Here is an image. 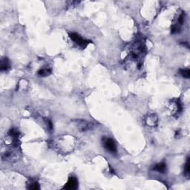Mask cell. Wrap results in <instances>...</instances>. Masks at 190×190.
I'll use <instances>...</instances> for the list:
<instances>
[{
	"label": "cell",
	"mask_w": 190,
	"mask_h": 190,
	"mask_svg": "<svg viewBox=\"0 0 190 190\" xmlns=\"http://www.w3.org/2000/svg\"><path fill=\"white\" fill-rule=\"evenodd\" d=\"M190 165H189V159H187V161L185 164V174L189 175V172H190Z\"/></svg>",
	"instance_id": "cell-11"
},
{
	"label": "cell",
	"mask_w": 190,
	"mask_h": 190,
	"mask_svg": "<svg viewBox=\"0 0 190 190\" xmlns=\"http://www.w3.org/2000/svg\"><path fill=\"white\" fill-rule=\"evenodd\" d=\"M10 68V64L7 58H3L1 60V66H0V70L2 71H6Z\"/></svg>",
	"instance_id": "cell-7"
},
{
	"label": "cell",
	"mask_w": 190,
	"mask_h": 190,
	"mask_svg": "<svg viewBox=\"0 0 190 190\" xmlns=\"http://www.w3.org/2000/svg\"><path fill=\"white\" fill-rule=\"evenodd\" d=\"M28 188L31 189H39V187L37 182H33V183H31L30 186L28 187Z\"/></svg>",
	"instance_id": "cell-12"
},
{
	"label": "cell",
	"mask_w": 190,
	"mask_h": 190,
	"mask_svg": "<svg viewBox=\"0 0 190 190\" xmlns=\"http://www.w3.org/2000/svg\"><path fill=\"white\" fill-rule=\"evenodd\" d=\"M154 170L157 171L159 172L164 173L166 171V165L164 163H160V164H157L154 168Z\"/></svg>",
	"instance_id": "cell-8"
},
{
	"label": "cell",
	"mask_w": 190,
	"mask_h": 190,
	"mask_svg": "<svg viewBox=\"0 0 190 190\" xmlns=\"http://www.w3.org/2000/svg\"><path fill=\"white\" fill-rule=\"evenodd\" d=\"M78 187V181L75 178H70L68 180L67 183L64 187V189H76Z\"/></svg>",
	"instance_id": "cell-5"
},
{
	"label": "cell",
	"mask_w": 190,
	"mask_h": 190,
	"mask_svg": "<svg viewBox=\"0 0 190 190\" xmlns=\"http://www.w3.org/2000/svg\"><path fill=\"white\" fill-rule=\"evenodd\" d=\"M18 153L15 150H10L2 155V159L7 161H16L18 159Z\"/></svg>",
	"instance_id": "cell-3"
},
{
	"label": "cell",
	"mask_w": 190,
	"mask_h": 190,
	"mask_svg": "<svg viewBox=\"0 0 190 190\" xmlns=\"http://www.w3.org/2000/svg\"><path fill=\"white\" fill-rule=\"evenodd\" d=\"M78 123V128L79 130H81L82 132H86V131H89L91 129H93L94 124L92 123H88L85 120H79Z\"/></svg>",
	"instance_id": "cell-4"
},
{
	"label": "cell",
	"mask_w": 190,
	"mask_h": 190,
	"mask_svg": "<svg viewBox=\"0 0 190 190\" xmlns=\"http://www.w3.org/2000/svg\"><path fill=\"white\" fill-rule=\"evenodd\" d=\"M51 74V70L50 69H42L38 71V74L41 77H47Z\"/></svg>",
	"instance_id": "cell-9"
},
{
	"label": "cell",
	"mask_w": 190,
	"mask_h": 190,
	"mask_svg": "<svg viewBox=\"0 0 190 190\" xmlns=\"http://www.w3.org/2000/svg\"><path fill=\"white\" fill-rule=\"evenodd\" d=\"M146 123L148 124V126H155L157 124V118L156 115H151L149 116H148V117L146 119Z\"/></svg>",
	"instance_id": "cell-6"
},
{
	"label": "cell",
	"mask_w": 190,
	"mask_h": 190,
	"mask_svg": "<svg viewBox=\"0 0 190 190\" xmlns=\"http://www.w3.org/2000/svg\"><path fill=\"white\" fill-rule=\"evenodd\" d=\"M180 74L183 76V77L185 78H189L190 77V72L189 69H183V70H180Z\"/></svg>",
	"instance_id": "cell-10"
},
{
	"label": "cell",
	"mask_w": 190,
	"mask_h": 190,
	"mask_svg": "<svg viewBox=\"0 0 190 190\" xmlns=\"http://www.w3.org/2000/svg\"><path fill=\"white\" fill-rule=\"evenodd\" d=\"M102 142H103L104 147L106 149L109 151L111 152V153L115 154L117 152V147L115 145V142L111 138H107L105 137L102 140Z\"/></svg>",
	"instance_id": "cell-2"
},
{
	"label": "cell",
	"mask_w": 190,
	"mask_h": 190,
	"mask_svg": "<svg viewBox=\"0 0 190 190\" xmlns=\"http://www.w3.org/2000/svg\"><path fill=\"white\" fill-rule=\"evenodd\" d=\"M69 37L74 42H75L76 44L78 45L79 46H80L83 48H85L86 47L88 44V42L89 41L86 40L83 38H82L79 34H76V33H71V34H69Z\"/></svg>",
	"instance_id": "cell-1"
}]
</instances>
